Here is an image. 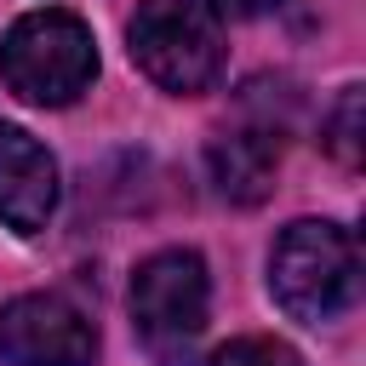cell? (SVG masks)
Here are the masks:
<instances>
[{"label":"cell","instance_id":"obj_1","mask_svg":"<svg viewBox=\"0 0 366 366\" xmlns=\"http://www.w3.org/2000/svg\"><path fill=\"white\" fill-rule=\"evenodd\" d=\"M269 292L303 326H326V320L349 315L360 297L355 234L337 223H315V217L292 223L269 252Z\"/></svg>","mask_w":366,"mask_h":366},{"label":"cell","instance_id":"obj_2","mask_svg":"<svg viewBox=\"0 0 366 366\" xmlns=\"http://www.w3.org/2000/svg\"><path fill=\"white\" fill-rule=\"evenodd\" d=\"M0 74L23 103L63 109L74 103L92 74H97V46L92 29L74 11H29L6 29L0 40Z\"/></svg>","mask_w":366,"mask_h":366},{"label":"cell","instance_id":"obj_3","mask_svg":"<svg viewBox=\"0 0 366 366\" xmlns=\"http://www.w3.org/2000/svg\"><path fill=\"white\" fill-rule=\"evenodd\" d=\"M126 40H132V63L160 92H206L223 69L217 17L200 0H143Z\"/></svg>","mask_w":366,"mask_h":366},{"label":"cell","instance_id":"obj_4","mask_svg":"<svg viewBox=\"0 0 366 366\" xmlns=\"http://www.w3.org/2000/svg\"><path fill=\"white\" fill-rule=\"evenodd\" d=\"M206 309H212V286L194 252H154L132 274V326L149 343V355L166 366H177L194 349V337L206 332Z\"/></svg>","mask_w":366,"mask_h":366},{"label":"cell","instance_id":"obj_5","mask_svg":"<svg viewBox=\"0 0 366 366\" xmlns=\"http://www.w3.org/2000/svg\"><path fill=\"white\" fill-rule=\"evenodd\" d=\"M97 326L57 292H29L0 309V360L11 366H92Z\"/></svg>","mask_w":366,"mask_h":366},{"label":"cell","instance_id":"obj_6","mask_svg":"<svg viewBox=\"0 0 366 366\" xmlns=\"http://www.w3.org/2000/svg\"><path fill=\"white\" fill-rule=\"evenodd\" d=\"M57 206V160L23 132L0 120V223L17 234L46 229Z\"/></svg>","mask_w":366,"mask_h":366},{"label":"cell","instance_id":"obj_7","mask_svg":"<svg viewBox=\"0 0 366 366\" xmlns=\"http://www.w3.org/2000/svg\"><path fill=\"white\" fill-rule=\"evenodd\" d=\"M206 166H212V183L223 200L234 206H257L274 183V166H280V137L269 126H240V132H223L212 149H206Z\"/></svg>","mask_w":366,"mask_h":366},{"label":"cell","instance_id":"obj_8","mask_svg":"<svg viewBox=\"0 0 366 366\" xmlns=\"http://www.w3.org/2000/svg\"><path fill=\"white\" fill-rule=\"evenodd\" d=\"M326 149H332L343 166L360 160V86H349V92L337 97V109H332V120H326Z\"/></svg>","mask_w":366,"mask_h":366},{"label":"cell","instance_id":"obj_9","mask_svg":"<svg viewBox=\"0 0 366 366\" xmlns=\"http://www.w3.org/2000/svg\"><path fill=\"white\" fill-rule=\"evenodd\" d=\"M206 366H297V355H292L286 343H274V337H234V343H223Z\"/></svg>","mask_w":366,"mask_h":366},{"label":"cell","instance_id":"obj_10","mask_svg":"<svg viewBox=\"0 0 366 366\" xmlns=\"http://www.w3.org/2000/svg\"><path fill=\"white\" fill-rule=\"evenodd\" d=\"M206 11H223V17H257V11H269V6H280V0H200Z\"/></svg>","mask_w":366,"mask_h":366}]
</instances>
